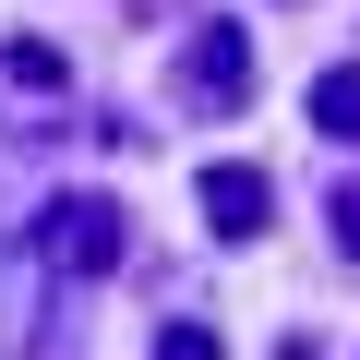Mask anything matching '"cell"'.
Segmentation results:
<instances>
[{
  "mask_svg": "<svg viewBox=\"0 0 360 360\" xmlns=\"http://www.w3.org/2000/svg\"><path fill=\"white\" fill-rule=\"evenodd\" d=\"M205 205H217V229H240V217H264V180H240V168H217V180H205Z\"/></svg>",
  "mask_w": 360,
  "mask_h": 360,
  "instance_id": "1",
  "label": "cell"
}]
</instances>
